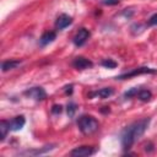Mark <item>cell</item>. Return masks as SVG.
I'll return each mask as SVG.
<instances>
[{
	"mask_svg": "<svg viewBox=\"0 0 157 157\" xmlns=\"http://www.w3.org/2000/svg\"><path fill=\"white\" fill-rule=\"evenodd\" d=\"M77 126L83 135H91L98 130L99 123L92 115H82L77 120Z\"/></svg>",
	"mask_w": 157,
	"mask_h": 157,
	"instance_id": "2",
	"label": "cell"
},
{
	"mask_svg": "<svg viewBox=\"0 0 157 157\" xmlns=\"http://www.w3.org/2000/svg\"><path fill=\"white\" fill-rule=\"evenodd\" d=\"M55 37H56V33H55V32L48 31V32H45V33L42 34V37H40V39H39V43H40L42 47H44V45L52 43V42L55 39Z\"/></svg>",
	"mask_w": 157,
	"mask_h": 157,
	"instance_id": "11",
	"label": "cell"
},
{
	"mask_svg": "<svg viewBox=\"0 0 157 157\" xmlns=\"http://www.w3.org/2000/svg\"><path fill=\"white\" fill-rule=\"evenodd\" d=\"M25 123H26V120H25V117L23 115L15 117L13 119L10 120V129H11V131H17V130L22 129L23 125H25Z\"/></svg>",
	"mask_w": 157,
	"mask_h": 157,
	"instance_id": "9",
	"label": "cell"
},
{
	"mask_svg": "<svg viewBox=\"0 0 157 157\" xmlns=\"http://www.w3.org/2000/svg\"><path fill=\"white\" fill-rule=\"evenodd\" d=\"M148 25H150V26H155V25H157V13H155V15H152V16L150 17V20H148Z\"/></svg>",
	"mask_w": 157,
	"mask_h": 157,
	"instance_id": "19",
	"label": "cell"
},
{
	"mask_svg": "<svg viewBox=\"0 0 157 157\" xmlns=\"http://www.w3.org/2000/svg\"><path fill=\"white\" fill-rule=\"evenodd\" d=\"M11 129H10V120H1L0 121V132H1V135H0V140L1 141H4L5 140V137H6V135H7V132L10 131Z\"/></svg>",
	"mask_w": 157,
	"mask_h": 157,
	"instance_id": "12",
	"label": "cell"
},
{
	"mask_svg": "<svg viewBox=\"0 0 157 157\" xmlns=\"http://www.w3.org/2000/svg\"><path fill=\"white\" fill-rule=\"evenodd\" d=\"M148 125H150V118H144V119L137 120V121L130 124L129 126H126L121 132L123 148L124 150L131 148V146L136 142V140H139L144 135V132L146 131Z\"/></svg>",
	"mask_w": 157,
	"mask_h": 157,
	"instance_id": "1",
	"label": "cell"
},
{
	"mask_svg": "<svg viewBox=\"0 0 157 157\" xmlns=\"http://www.w3.org/2000/svg\"><path fill=\"white\" fill-rule=\"evenodd\" d=\"M72 66L77 70H85V69L92 67L93 63L91 60H88L87 58H85V56H76L72 61Z\"/></svg>",
	"mask_w": 157,
	"mask_h": 157,
	"instance_id": "7",
	"label": "cell"
},
{
	"mask_svg": "<svg viewBox=\"0 0 157 157\" xmlns=\"http://www.w3.org/2000/svg\"><path fill=\"white\" fill-rule=\"evenodd\" d=\"M103 4H107V5H114V4H118V0H103Z\"/></svg>",
	"mask_w": 157,
	"mask_h": 157,
	"instance_id": "20",
	"label": "cell"
},
{
	"mask_svg": "<svg viewBox=\"0 0 157 157\" xmlns=\"http://www.w3.org/2000/svg\"><path fill=\"white\" fill-rule=\"evenodd\" d=\"M157 70L156 69H152V67H146V66H142V67H136L129 72H124L119 76H117V80H128L132 76H137V75H142V74H156Z\"/></svg>",
	"mask_w": 157,
	"mask_h": 157,
	"instance_id": "3",
	"label": "cell"
},
{
	"mask_svg": "<svg viewBox=\"0 0 157 157\" xmlns=\"http://www.w3.org/2000/svg\"><path fill=\"white\" fill-rule=\"evenodd\" d=\"M61 110H63V107L60 104H55L52 108V113H54V114H59V113H61Z\"/></svg>",
	"mask_w": 157,
	"mask_h": 157,
	"instance_id": "18",
	"label": "cell"
},
{
	"mask_svg": "<svg viewBox=\"0 0 157 157\" xmlns=\"http://www.w3.org/2000/svg\"><path fill=\"white\" fill-rule=\"evenodd\" d=\"M139 99H141L142 102H147V101H150L151 99V97H152V93L148 91V90H145V88H140V91H139V93H137V96H136Z\"/></svg>",
	"mask_w": 157,
	"mask_h": 157,
	"instance_id": "14",
	"label": "cell"
},
{
	"mask_svg": "<svg viewBox=\"0 0 157 157\" xmlns=\"http://www.w3.org/2000/svg\"><path fill=\"white\" fill-rule=\"evenodd\" d=\"M102 66L104 67H108V69H114L117 66V63L113 60V59H104L102 61Z\"/></svg>",
	"mask_w": 157,
	"mask_h": 157,
	"instance_id": "16",
	"label": "cell"
},
{
	"mask_svg": "<svg viewBox=\"0 0 157 157\" xmlns=\"http://www.w3.org/2000/svg\"><path fill=\"white\" fill-rule=\"evenodd\" d=\"M93 153H94V148L92 146H78L70 152V155L74 157H87Z\"/></svg>",
	"mask_w": 157,
	"mask_h": 157,
	"instance_id": "6",
	"label": "cell"
},
{
	"mask_svg": "<svg viewBox=\"0 0 157 157\" xmlns=\"http://www.w3.org/2000/svg\"><path fill=\"white\" fill-rule=\"evenodd\" d=\"M90 36H91V33H90V31H88L87 28H81V29H78V32L75 34L72 42H74V44H75L76 47H81V45H83V44L87 42V39L90 38Z\"/></svg>",
	"mask_w": 157,
	"mask_h": 157,
	"instance_id": "4",
	"label": "cell"
},
{
	"mask_svg": "<svg viewBox=\"0 0 157 157\" xmlns=\"http://www.w3.org/2000/svg\"><path fill=\"white\" fill-rule=\"evenodd\" d=\"M67 114H69V117H74V114H75V112H76V104L74 103V102H70L69 104H67Z\"/></svg>",
	"mask_w": 157,
	"mask_h": 157,
	"instance_id": "17",
	"label": "cell"
},
{
	"mask_svg": "<svg viewBox=\"0 0 157 157\" xmlns=\"http://www.w3.org/2000/svg\"><path fill=\"white\" fill-rule=\"evenodd\" d=\"M139 91H140V88H137V87L130 88L129 91H126V92L124 93V97H125V98H132V97H136L137 93H139Z\"/></svg>",
	"mask_w": 157,
	"mask_h": 157,
	"instance_id": "15",
	"label": "cell"
},
{
	"mask_svg": "<svg viewBox=\"0 0 157 157\" xmlns=\"http://www.w3.org/2000/svg\"><path fill=\"white\" fill-rule=\"evenodd\" d=\"M20 64H21L20 60H6V61H2V64H1V69H2V71L5 72V71H7V70H12V69H15V67L18 66Z\"/></svg>",
	"mask_w": 157,
	"mask_h": 157,
	"instance_id": "13",
	"label": "cell"
},
{
	"mask_svg": "<svg viewBox=\"0 0 157 157\" xmlns=\"http://www.w3.org/2000/svg\"><path fill=\"white\" fill-rule=\"evenodd\" d=\"M113 88H110V87H103V88H101V90H98V91H96V92H92V93H90V97H98V98H102V99H104V98H108L109 96H112L113 94Z\"/></svg>",
	"mask_w": 157,
	"mask_h": 157,
	"instance_id": "10",
	"label": "cell"
},
{
	"mask_svg": "<svg viewBox=\"0 0 157 157\" xmlns=\"http://www.w3.org/2000/svg\"><path fill=\"white\" fill-rule=\"evenodd\" d=\"M25 94L36 101H43L44 98H47V93L42 87H32V88L25 91Z\"/></svg>",
	"mask_w": 157,
	"mask_h": 157,
	"instance_id": "5",
	"label": "cell"
},
{
	"mask_svg": "<svg viewBox=\"0 0 157 157\" xmlns=\"http://www.w3.org/2000/svg\"><path fill=\"white\" fill-rule=\"evenodd\" d=\"M65 88H66L65 91H66V93H67V94H71V93H72V85H70V86H66Z\"/></svg>",
	"mask_w": 157,
	"mask_h": 157,
	"instance_id": "21",
	"label": "cell"
},
{
	"mask_svg": "<svg viewBox=\"0 0 157 157\" xmlns=\"http://www.w3.org/2000/svg\"><path fill=\"white\" fill-rule=\"evenodd\" d=\"M71 23H72V18L66 13H61L55 21V27H56V29L60 31V29H64L65 27H67Z\"/></svg>",
	"mask_w": 157,
	"mask_h": 157,
	"instance_id": "8",
	"label": "cell"
}]
</instances>
